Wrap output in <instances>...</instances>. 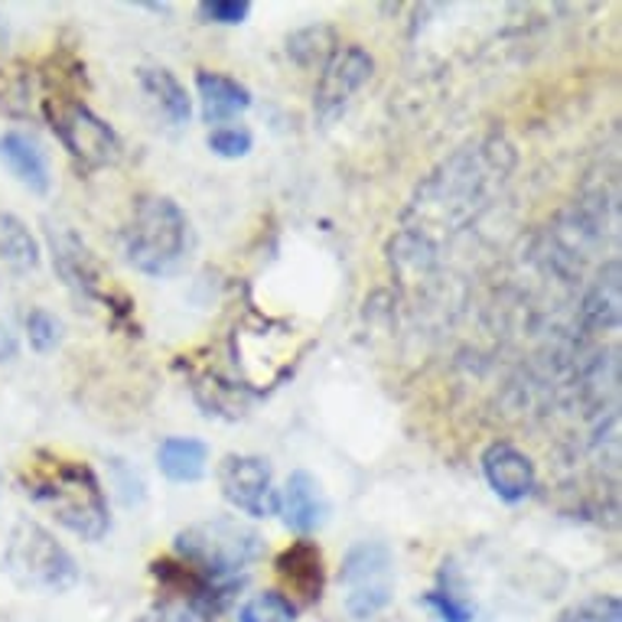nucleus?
I'll list each match as a JSON object with an SVG mask.
<instances>
[{"label":"nucleus","mask_w":622,"mask_h":622,"mask_svg":"<svg viewBox=\"0 0 622 622\" xmlns=\"http://www.w3.org/2000/svg\"><path fill=\"white\" fill-rule=\"evenodd\" d=\"M3 49H7V23L0 16V56H3Z\"/></svg>","instance_id":"393cba45"},{"label":"nucleus","mask_w":622,"mask_h":622,"mask_svg":"<svg viewBox=\"0 0 622 622\" xmlns=\"http://www.w3.org/2000/svg\"><path fill=\"white\" fill-rule=\"evenodd\" d=\"M277 581L284 584V597H297L303 607L320 603L323 587H326V571H323V551L313 541H294L280 558L274 561Z\"/></svg>","instance_id":"f8f14e48"},{"label":"nucleus","mask_w":622,"mask_h":622,"mask_svg":"<svg viewBox=\"0 0 622 622\" xmlns=\"http://www.w3.org/2000/svg\"><path fill=\"white\" fill-rule=\"evenodd\" d=\"M482 476L489 482V489L505 502V505H518L525 502L535 486H538V473L535 463L525 450H518L509 440H495L486 446L482 453Z\"/></svg>","instance_id":"1a4fd4ad"},{"label":"nucleus","mask_w":622,"mask_h":622,"mask_svg":"<svg viewBox=\"0 0 622 622\" xmlns=\"http://www.w3.org/2000/svg\"><path fill=\"white\" fill-rule=\"evenodd\" d=\"M558 622H622V603L613 594H597L587 597L574 607H567Z\"/></svg>","instance_id":"412c9836"},{"label":"nucleus","mask_w":622,"mask_h":622,"mask_svg":"<svg viewBox=\"0 0 622 622\" xmlns=\"http://www.w3.org/2000/svg\"><path fill=\"white\" fill-rule=\"evenodd\" d=\"M157 466L170 482H200L208 469V443L200 436H167L157 450Z\"/></svg>","instance_id":"2eb2a0df"},{"label":"nucleus","mask_w":622,"mask_h":622,"mask_svg":"<svg viewBox=\"0 0 622 622\" xmlns=\"http://www.w3.org/2000/svg\"><path fill=\"white\" fill-rule=\"evenodd\" d=\"M190 251V218L170 196H144L124 228V258L147 277L174 274Z\"/></svg>","instance_id":"f03ea898"},{"label":"nucleus","mask_w":622,"mask_h":622,"mask_svg":"<svg viewBox=\"0 0 622 622\" xmlns=\"http://www.w3.org/2000/svg\"><path fill=\"white\" fill-rule=\"evenodd\" d=\"M420 603L433 613L436 622H473L476 620V607L463 597V590L453 584V564H443L440 571V587L423 594Z\"/></svg>","instance_id":"a211bd4d"},{"label":"nucleus","mask_w":622,"mask_h":622,"mask_svg":"<svg viewBox=\"0 0 622 622\" xmlns=\"http://www.w3.org/2000/svg\"><path fill=\"white\" fill-rule=\"evenodd\" d=\"M134 622H218V620H212L206 613H200L196 607H190V603H183V600H164V603L151 607L144 617H137Z\"/></svg>","instance_id":"b1692460"},{"label":"nucleus","mask_w":622,"mask_h":622,"mask_svg":"<svg viewBox=\"0 0 622 622\" xmlns=\"http://www.w3.org/2000/svg\"><path fill=\"white\" fill-rule=\"evenodd\" d=\"M174 551L187 567L212 584H231V577L244 574L264 554V538L251 525L218 515L177 531Z\"/></svg>","instance_id":"f257e3e1"},{"label":"nucleus","mask_w":622,"mask_h":622,"mask_svg":"<svg viewBox=\"0 0 622 622\" xmlns=\"http://www.w3.org/2000/svg\"><path fill=\"white\" fill-rule=\"evenodd\" d=\"M254 147V134L244 124H222L208 131V151L222 160H241Z\"/></svg>","instance_id":"aec40b11"},{"label":"nucleus","mask_w":622,"mask_h":622,"mask_svg":"<svg viewBox=\"0 0 622 622\" xmlns=\"http://www.w3.org/2000/svg\"><path fill=\"white\" fill-rule=\"evenodd\" d=\"M33 495L82 541H101L111 528L108 495L88 463H56V469L33 486Z\"/></svg>","instance_id":"20e7f679"},{"label":"nucleus","mask_w":622,"mask_h":622,"mask_svg":"<svg viewBox=\"0 0 622 622\" xmlns=\"http://www.w3.org/2000/svg\"><path fill=\"white\" fill-rule=\"evenodd\" d=\"M49 248H52V267L65 280V287L75 297L95 300L101 290V267L95 254L85 248V241L69 225H49Z\"/></svg>","instance_id":"9b49d317"},{"label":"nucleus","mask_w":622,"mask_h":622,"mask_svg":"<svg viewBox=\"0 0 622 622\" xmlns=\"http://www.w3.org/2000/svg\"><path fill=\"white\" fill-rule=\"evenodd\" d=\"M277 515L284 528L300 538L320 531L330 518V502L320 479L307 469H294L284 482V492L277 495Z\"/></svg>","instance_id":"9d476101"},{"label":"nucleus","mask_w":622,"mask_h":622,"mask_svg":"<svg viewBox=\"0 0 622 622\" xmlns=\"http://www.w3.org/2000/svg\"><path fill=\"white\" fill-rule=\"evenodd\" d=\"M251 13L248 0H203L200 3V16L206 23H222V26H238L244 23Z\"/></svg>","instance_id":"5701e85b"},{"label":"nucleus","mask_w":622,"mask_h":622,"mask_svg":"<svg viewBox=\"0 0 622 622\" xmlns=\"http://www.w3.org/2000/svg\"><path fill=\"white\" fill-rule=\"evenodd\" d=\"M372 69H375V59L362 49V46H339L323 72H320V82H316V95H313V111L323 124L336 121L346 105L352 101V95L372 79Z\"/></svg>","instance_id":"6e6552de"},{"label":"nucleus","mask_w":622,"mask_h":622,"mask_svg":"<svg viewBox=\"0 0 622 622\" xmlns=\"http://www.w3.org/2000/svg\"><path fill=\"white\" fill-rule=\"evenodd\" d=\"M218 489L225 502L248 518H267L277 512L274 469L264 456L228 453L218 463Z\"/></svg>","instance_id":"0eeeda50"},{"label":"nucleus","mask_w":622,"mask_h":622,"mask_svg":"<svg viewBox=\"0 0 622 622\" xmlns=\"http://www.w3.org/2000/svg\"><path fill=\"white\" fill-rule=\"evenodd\" d=\"M39 241L33 238V231L10 212L0 215V261L13 271V274H29L39 267Z\"/></svg>","instance_id":"f3484780"},{"label":"nucleus","mask_w":622,"mask_h":622,"mask_svg":"<svg viewBox=\"0 0 622 622\" xmlns=\"http://www.w3.org/2000/svg\"><path fill=\"white\" fill-rule=\"evenodd\" d=\"M0 160L7 164V170L36 196H46L49 187H52V177H49V160L39 147L36 137L23 134V131H7L0 137Z\"/></svg>","instance_id":"4468645a"},{"label":"nucleus","mask_w":622,"mask_h":622,"mask_svg":"<svg viewBox=\"0 0 622 622\" xmlns=\"http://www.w3.org/2000/svg\"><path fill=\"white\" fill-rule=\"evenodd\" d=\"M238 622H297V603L287 600L280 590H267L251 597L238 610Z\"/></svg>","instance_id":"6ab92c4d"},{"label":"nucleus","mask_w":622,"mask_h":622,"mask_svg":"<svg viewBox=\"0 0 622 622\" xmlns=\"http://www.w3.org/2000/svg\"><path fill=\"white\" fill-rule=\"evenodd\" d=\"M141 88L147 92V98L160 108V115L170 124H190L193 118V98L187 92V85L170 72V69H141L137 72Z\"/></svg>","instance_id":"dca6fc26"},{"label":"nucleus","mask_w":622,"mask_h":622,"mask_svg":"<svg viewBox=\"0 0 622 622\" xmlns=\"http://www.w3.org/2000/svg\"><path fill=\"white\" fill-rule=\"evenodd\" d=\"M26 343H29L33 352L49 356L62 343V323L43 307L29 310V316H26Z\"/></svg>","instance_id":"4be33fe9"},{"label":"nucleus","mask_w":622,"mask_h":622,"mask_svg":"<svg viewBox=\"0 0 622 622\" xmlns=\"http://www.w3.org/2000/svg\"><path fill=\"white\" fill-rule=\"evenodd\" d=\"M52 131L69 151L75 164L85 170L111 167L121 157V137L118 131L101 121L85 101H65L52 111Z\"/></svg>","instance_id":"423d86ee"},{"label":"nucleus","mask_w":622,"mask_h":622,"mask_svg":"<svg viewBox=\"0 0 622 622\" xmlns=\"http://www.w3.org/2000/svg\"><path fill=\"white\" fill-rule=\"evenodd\" d=\"M7 577L29 594H65L79 584V564L65 545L33 518H20L10 528L3 558Z\"/></svg>","instance_id":"7ed1b4c3"},{"label":"nucleus","mask_w":622,"mask_h":622,"mask_svg":"<svg viewBox=\"0 0 622 622\" xmlns=\"http://www.w3.org/2000/svg\"><path fill=\"white\" fill-rule=\"evenodd\" d=\"M395 554L385 541H356L339 567L343 607L352 620H375L395 600Z\"/></svg>","instance_id":"39448f33"},{"label":"nucleus","mask_w":622,"mask_h":622,"mask_svg":"<svg viewBox=\"0 0 622 622\" xmlns=\"http://www.w3.org/2000/svg\"><path fill=\"white\" fill-rule=\"evenodd\" d=\"M196 92H200L203 121L215 124V128L228 124L231 118H238L251 108V92L225 72L200 69L196 72Z\"/></svg>","instance_id":"ddd939ff"}]
</instances>
